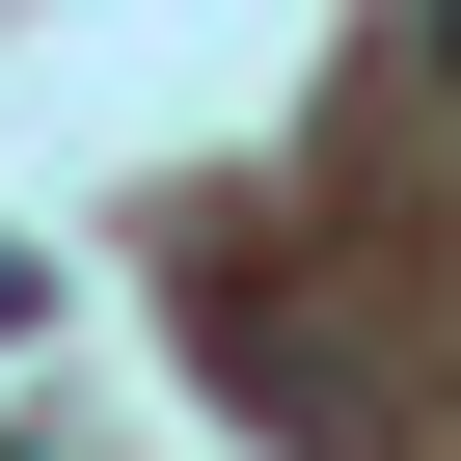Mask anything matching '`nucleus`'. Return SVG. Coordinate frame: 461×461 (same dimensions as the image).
Wrapping results in <instances>:
<instances>
[{"label": "nucleus", "instance_id": "nucleus-1", "mask_svg": "<svg viewBox=\"0 0 461 461\" xmlns=\"http://www.w3.org/2000/svg\"><path fill=\"white\" fill-rule=\"evenodd\" d=\"M0 326H28V245H0Z\"/></svg>", "mask_w": 461, "mask_h": 461}, {"label": "nucleus", "instance_id": "nucleus-2", "mask_svg": "<svg viewBox=\"0 0 461 461\" xmlns=\"http://www.w3.org/2000/svg\"><path fill=\"white\" fill-rule=\"evenodd\" d=\"M434 55H461V0H434Z\"/></svg>", "mask_w": 461, "mask_h": 461}]
</instances>
